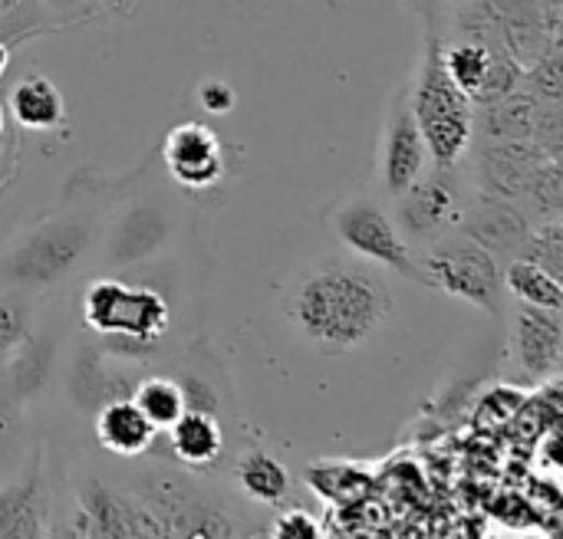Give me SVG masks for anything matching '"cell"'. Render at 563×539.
Here are the masks:
<instances>
[{"mask_svg": "<svg viewBox=\"0 0 563 539\" xmlns=\"http://www.w3.org/2000/svg\"><path fill=\"white\" fill-rule=\"evenodd\" d=\"M92 247V221L63 214L36 224L13 250L0 257V287L49 290L69 280Z\"/></svg>", "mask_w": 563, "mask_h": 539, "instance_id": "3", "label": "cell"}, {"mask_svg": "<svg viewBox=\"0 0 563 539\" xmlns=\"http://www.w3.org/2000/svg\"><path fill=\"white\" fill-rule=\"evenodd\" d=\"M518 257H525V260H531V263L544 267L548 273L561 277L563 273L561 217H551V221L538 224V231H528V237H525V244H521Z\"/></svg>", "mask_w": 563, "mask_h": 539, "instance_id": "23", "label": "cell"}, {"mask_svg": "<svg viewBox=\"0 0 563 539\" xmlns=\"http://www.w3.org/2000/svg\"><path fill=\"white\" fill-rule=\"evenodd\" d=\"M73 534L79 537H165L162 524L139 497L106 487L99 478L79 484V510Z\"/></svg>", "mask_w": 563, "mask_h": 539, "instance_id": "9", "label": "cell"}, {"mask_svg": "<svg viewBox=\"0 0 563 539\" xmlns=\"http://www.w3.org/2000/svg\"><path fill=\"white\" fill-rule=\"evenodd\" d=\"M310 484H313V491H317L323 501L350 504V501H356V497L369 487V478L360 474V471L350 468V464H336V468L310 471Z\"/></svg>", "mask_w": 563, "mask_h": 539, "instance_id": "24", "label": "cell"}, {"mask_svg": "<svg viewBox=\"0 0 563 539\" xmlns=\"http://www.w3.org/2000/svg\"><path fill=\"white\" fill-rule=\"evenodd\" d=\"M505 287L511 290V296L525 306H544V310H563V287L561 277L548 273L544 267L525 260V257H511L508 270L501 273Z\"/></svg>", "mask_w": 563, "mask_h": 539, "instance_id": "20", "label": "cell"}, {"mask_svg": "<svg viewBox=\"0 0 563 539\" xmlns=\"http://www.w3.org/2000/svg\"><path fill=\"white\" fill-rule=\"evenodd\" d=\"M333 227H336V237L343 240V247L353 250L356 257H363L366 263L386 267L389 273L426 283V273H422L409 240L402 237L396 221L379 204H373L366 198L350 201L346 207H340Z\"/></svg>", "mask_w": 563, "mask_h": 539, "instance_id": "7", "label": "cell"}, {"mask_svg": "<svg viewBox=\"0 0 563 539\" xmlns=\"http://www.w3.org/2000/svg\"><path fill=\"white\" fill-rule=\"evenodd\" d=\"M82 319L96 336H129L142 343H162L168 333V300L148 287L99 277L86 287Z\"/></svg>", "mask_w": 563, "mask_h": 539, "instance_id": "5", "label": "cell"}, {"mask_svg": "<svg viewBox=\"0 0 563 539\" xmlns=\"http://www.w3.org/2000/svg\"><path fill=\"white\" fill-rule=\"evenodd\" d=\"M274 534L280 539H317L323 537L320 524L307 514V510H287L277 524H274Z\"/></svg>", "mask_w": 563, "mask_h": 539, "instance_id": "26", "label": "cell"}, {"mask_svg": "<svg viewBox=\"0 0 563 539\" xmlns=\"http://www.w3.org/2000/svg\"><path fill=\"white\" fill-rule=\"evenodd\" d=\"M198 99H201V105H205L208 112H214V115L234 109V92H231V86H224V82H205V86L198 89Z\"/></svg>", "mask_w": 563, "mask_h": 539, "instance_id": "27", "label": "cell"}, {"mask_svg": "<svg viewBox=\"0 0 563 539\" xmlns=\"http://www.w3.org/2000/svg\"><path fill=\"white\" fill-rule=\"evenodd\" d=\"M69 392L79 408H102L112 398H129V385L119 382V375H109L102 366V346H82L73 372H69Z\"/></svg>", "mask_w": 563, "mask_h": 539, "instance_id": "19", "label": "cell"}, {"mask_svg": "<svg viewBox=\"0 0 563 539\" xmlns=\"http://www.w3.org/2000/svg\"><path fill=\"white\" fill-rule=\"evenodd\" d=\"M0 3H7V0H0Z\"/></svg>", "mask_w": 563, "mask_h": 539, "instance_id": "31", "label": "cell"}, {"mask_svg": "<svg viewBox=\"0 0 563 539\" xmlns=\"http://www.w3.org/2000/svg\"><path fill=\"white\" fill-rule=\"evenodd\" d=\"M459 181L455 165L426 168L399 198H396V227L406 240H435L445 227H459Z\"/></svg>", "mask_w": 563, "mask_h": 539, "instance_id": "8", "label": "cell"}, {"mask_svg": "<svg viewBox=\"0 0 563 539\" xmlns=\"http://www.w3.org/2000/svg\"><path fill=\"white\" fill-rule=\"evenodd\" d=\"M102 3H106V0H102Z\"/></svg>", "mask_w": 563, "mask_h": 539, "instance_id": "32", "label": "cell"}, {"mask_svg": "<svg viewBox=\"0 0 563 539\" xmlns=\"http://www.w3.org/2000/svg\"><path fill=\"white\" fill-rule=\"evenodd\" d=\"M106 3H112V7H119V10H132L139 0H106Z\"/></svg>", "mask_w": 563, "mask_h": 539, "instance_id": "30", "label": "cell"}, {"mask_svg": "<svg viewBox=\"0 0 563 539\" xmlns=\"http://www.w3.org/2000/svg\"><path fill=\"white\" fill-rule=\"evenodd\" d=\"M429 287L465 300L492 316H505V277L482 244L472 237H435L429 244L426 260L419 263Z\"/></svg>", "mask_w": 563, "mask_h": 539, "instance_id": "4", "label": "cell"}, {"mask_svg": "<svg viewBox=\"0 0 563 539\" xmlns=\"http://www.w3.org/2000/svg\"><path fill=\"white\" fill-rule=\"evenodd\" d=\"M172 237V214L155 201H139L125 207L102 247V267H132L155 257Z\"/></svg>", "mask_w": 563, "mask_h": 539, "instance_id": "11", "label": "cell"}, {"mask_svg": "<svg viewBox=\"0 0 563 539\" xmlns=\"http://www.w3.org/2000/svg\"><path fill=\"white\" fill-rule=\"evenodd\" d=\"M515 359L538 382L558 379L563 366L561 310L518 303V310H515Z\"/></svg>", "mask_w": 563, "mask_h": 539, "instance_id": "12", "label": "cell"}, {"mask_svg": "<svg viewBox=\"0 0 563 539\" xmlns=\"http://www.w3.org/2000/svg\"><path fill=\"white\" fill-rule=\"evenodd\" d=\"M238 484H241V491L254 504H267L271 507V504H280L287 497L290 474H287V468L277 458L254 451V454L241 458V464H238Z\"/></svg>", "mask_w": 563, "mask_h": 539, "instance_id": "21", "label": "cell"}, {"mask_svg": "<svg viewBox=\"0 0 563 539\" xmlns=\"http://www.w3.org/2000/svg\"><path fill=\"white\" fill-rule=\"evenodd\" d=\"M409 105L426 138L432 165H459L475 135V102L455 86L442 63V43L429 40L416 86H409Z\"/></svg>", "mask_w": 563, "mask_h": 539, "instance_id": "2", "label": "cell"}, {"mask_svg": "<svg viewBox=\"0 0 563 539\" xmlns=\"http://www.w3.org/2000/svg\"><path fill=\"white\" fill-rule=\"evenodd\" d=\"M287 313L310 346L336 356L360 349L386 326L393 293L373 263L330 260L297 283Z\"/></svg>", "mask_w": 563, "mask_h": 539, "instance_id": "1", "label": "cell"}, {"mask_svg": "<svg viewBox=\"0 0 563 539\" xmlns=\"http://www.w3.org/2000/svg\"><path fill=\"white\" fill-rule=\"evenodd\" d=\"M155 435L132 398H112L96 408V441L115 458H142L155 445Z\"/></svg>", "mask_w": 563, "mask_h": 539, "instance_id": "15", "label": "cell"}, {"mask_svg": "<svg viewBox=\"0 0 563 539\" xmlns=\"http://www.w3.org/2000/svg\"><path fill=\"white\" fill-rule=\"evenodd\" d=\"M26 323H30V310L13 300V296H3L0 300V356H10L20 339L26 336Z\"/></svg>", "mask_w": 563, "mask_h": 539, "instance_id": "25", "label": "cell"}, {"mask_svg": "<svg viewBox=\"0 0 563 539\" xmlns=\"http://www.w3.org/2000/svg\"><path fill=\"white\" fill-rule=\"evenodd\" d=\"M7 63H10V46H7V43H0V76H3Z\"/></svg>", "mask_w": 563, "mask_h": 539, "instance_id": "29", "label": "cell"}, {"mask_svg": "<svg viewBox=\"0 0 563 539\" xmlns=\"http://www.w3.org/2000/svg\"><path fill=\"white\" fill-rule=\"evenodd\" d=\"M429 165L426 138L419 132V122L409 105V86H402L393 99L389 122L383 132V155H379V175L389 198H399Z\"/></svg>", "mask_w": 563, "mask_h": 539, "instance_id": "10", "label": "cell"}, {"mask_svg": "<svg viewBox=\"0 0 563 539\" xmlns=\"http://www.w3.org/2000/svg\"><path fill=\"white\" fill-rule=\"evenodd\" d=\"M43 7H49L53 13H59V16H66V20H73V23H82V20H89L96 10H99V3L102 0H40Z\"/></svg>", "mask_w": 563, "mask_h": 539, "instance_id": "28", "label": "cell"}, {"mask_svg": "<svg viewBox=\"0 0 563 539\" xmlns=\"http://www.w3.org/2000/svg\"><path fill=\"white\" fill-rule=\"evenodd\" d=\"M168 451L178 464L185 468H211L221 451H224V435H221V422L211 412H198V408H185L168 428Z\"/></svg>", "mask_w": 563, "mask_h": 539, "instance_id": "16", "label": "cell"}, {"mask_svg": "<svg viewBox=\"0 0 563 539\" xmlns=\"http://www.w3.org/2000/svg\"><path fill=\"white\" fill-rule=\"evenodd\" d=\"M139 501L162 524L165 537H234L228 514L188 478L152 471L139 481Z\"/></svg>", "mask_w": 563, "mask_h": 539, "instance_id": "6", "label": "cell"}, {"mask_svg": "<svg viewBox=\"0 0 563 539\" xmlns=\"http://www.w3.org/2000/svg\"><path fill=\"white\" fill-rule=\"evenodd\" d=\"M459 221H462L465 237L482 244L488 254H501V257H518V250L531 231L525 214L501 194L475 198L472 204H465L459 211Z\"/></svg>", "mask_w": 563, "mask_h": 539, "instance_id": "14", "label": "cell"}, {"mask_svg": "<svg viewBox=\"0 0 563 539\" xmlns=\"http://www.w3.org/2000/svg\"><path fill=\"white\" fill-rule=\"evenodd\" d=\"M10 115L23 128L46 132V128H56L66 122V102L46 76L30 72L10 89Z\"/></svg>", "mask_w": 563, "mask_h": 539, "instance_id": "18", "label": "cell"}, {"mask_svg": "<svg viewBox=\"0 0 563 539\" xmlns=\"http://www.w3.org/2000/svg\"><path fill=\"white\" fill-rule=\"evenodd\" d=\"M43 534V484L40 454L16 484L0 487V537H40Z\"/></svg>", "mask_w": 563, "mask_h": 539, "instance_id": "17", "label": "cell"}, {"mask_svg": "<svg viewBox=\"0 0 563 539\" xmlns=\"http://www.w3.org/2000/svg\"><path fill=\"white\" fill-rule=\"evenodd\" d=\"M129 398L139 405V412L152 422L155 431H165L185 412V395H181L178 382L165 379V375H152V379L139 382Z\"/></svg>", "mask_w": 563, "mask_h": 539, "instance_id": "22", "label": "cell"}, {"mask_svg": "<svg viewBox=\"0 0 563 539\" xmlns=\"http://www.w3.org/2000/svg\"><path fill=\"white\" fill-rule=\"evenodd\" d=\"M168 175L185 188H211L224 171V151L218 135L201 122L175 125L162 145Z\"/></svg>", "mask_w": 563, "mask_h": 539, "instance_id": "13", "label": "cell"}]
</instances>
